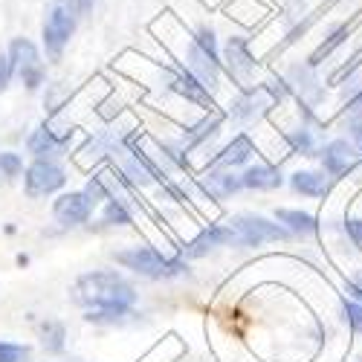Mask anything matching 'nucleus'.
<instances>
[{"label":"nucleus","instance_id":"473e14b6","mask_svg":"<svg viewBox=\"0 0 362 362\" xmlns=\"http://www.w3.org/2000/svg\"><path fill=\"white\" fill-rule=\"evenodd\" d=\"M348 125H351V139H354V148H359V151H362V116L348 119Z\"/></svg>","mask_w":362,"mask_h":362},{"label":"nucleus","instance_id":"6e6552de","mask_svg":"<svg viewBox=\"0 0 362 362\" xmlns=\"http://www.w3.org/2000/svg\"><path fill=\"white\" fill-rule=\"evenodd\" d=\"M221 62H223V70L229 73V78L240 87H255L252 78H255V70H258V62L250 49V38L244 35H229L223 44H221Z\"/></svg>","mask_w":362,"mask_h":362},{"label":"nucleus","instance_id":"a878e982","mask_svg":"<svg viewBox=\"0 0 362 362\" xmlns=\"http://www.w3.org/2000/svg\"><path fill=\"white\" fill-rule=\"evenodd\" d=\"M81 192L87 194V200L93 203V206H102V203L110 197V192H107V186H105V180H102V177H90Z\"/></svg>","mask_w":362,"mask_h":362},{"label":"nucleus","instance_id":"f3484780","mask_svg":"<svg viewBox=\"0 0 362 362\" xmlns=\"http://www.w3.org/2000/svg\"><path fill=\"white\" fill-rule=\"evenodd\" d=\"M255 154V145L247 134H238L229 145L221 148V154L215 157V168H238V165H244L250 163V157Z\"/></svg>","mask_w":362,"mask_h":362},{"label":"nucleus","instance_id":"bb28decb","mask_svg":"<svg viewBox=\"0 0 362 362\" xmlns=\"http://www.w3.org/2000/svg\"><path fill=\"white\" fill-rule=\"evenodd\" d=\"M345 116L348 119H356L362 116V84L356 87H348V102H345Z\"/></svg>","mask_w":362,"mask_h":362},{"label":"nucleus","instance_id":"b1692460","mask_svg":"<svg viewBox=\"0 0 362 362\" xmlns=\"http://www.w3.org/2000/svg\"><path fill=\"white\" fill-rule=\"evenodd\" d=\"M0 362H33V348L0 339Z\"/></svg>","mask_w":362,"mask_h":362},{"label":"nucleus","instance_id":"72a5a7b5","mask_svg":"<svg viewBox=\"0 0 362 362\" xmlns=\"http://www.w3.org/2000/svg\"><path fill=\"white\" fill-rule=\"evenodd\" d=\"M348 293L359 301V305H362V279H354V281H348Z\"/></svg>","mask_w":362,"mask_h":362},{"label":"nucleus","instance_id":"dca6fc26","mask_svg":"<svg viewBox=\"0 0 362 362\" xmlns=\"http://www.w3.org/2000/svg\"><path fill=\"white\" fill-rule=\"evenodd\" d=\"M203 186L215 200H226V197H232V194H238L240 189H244L240 186V174H235L232 168H209Z\"/></svg>","mask_w":362,"mask_h":362},{"label":"nucleus","instance_id":"412c9836","mask_svg":"<svg viewBox=\"0 0 362 362\" xmlns=\"http://www.w3.org/2000/svg\"><path fill=\"white\" fill-rule=\"evenodd\" d=\"M38 339H41V348L47 354H62L67 345V327L58 319H44L38 325Z\"/></svg>","mask_w":362,"mask_h":362},{"label":"nucleus","instance_id":"2eb2a0df","mask_svg":"<svg viewBox=\"0 0 362 362\" xmlns=\"http://www.w3.org/2000/svg\"><path fill=\"white\" fill-rule=\"evenodd\" d=\"M240 186L250 192H276L284 186V177L279 168L273 165H247L244 174H240Z\"/></svg>","mask_w":362,"mask_h":362},{"label":"nucleus","instance_id":"5701e85b","mask_svg":"<svg viewBox=\"0 0 362 362\" xmlns=\"http://www.w3.org/2000/svg\"><path fill=\"white\" fill-rule=\"evenodd\" d=\"M102 226H131L134 223V215L131 209L125 206V200H116V197H107L102 203V218H99Z\"/></svg>","mask_w":362,"mask_h":362},{"label":"nucleus","instance_id":"0eeeda50","mask_svg":"<svg viewBox=\"0 0 362 362\" xmlns=\"http://www.w3.org/2000/svg\"><path fill=\"white\" fill-rule=\"evenodd\" d=\"M160 78H163V87L168 90L171 96L183 99V102H189V105H194V107H203V110H212V107H215L212 90H209L192 70H186L183 64H168V67H163Z\"/></svg>","mask_w":362,"mask_h":362},{"label":"nucleus","instance_id":"aec40b11","mask_svg":"<svg viewBox=\"0 0 362 362\" xmlns=\"http://www.w3.org/2000/svg\"><path fill=\"white\" fill-rule=\"evenodd\" d=\"M276 221L290 232V235H313L319 226H316V218L308 215V212H298V209H279L276 212Z\"/></svg>","mask_w":362,"mask_h":362},{"label":"nucleus","instance_id":"393cba45","mask_svg":"<svg viewBox=\"0 0 362 362\" xmlns=\"http://www.w3.org/2000/svg\"><path fill=\"white\" fill-rule=\"evenodd\" d=\"M23 157L15 154V151H0V177L6 180H18L23 174Z\"/></svg>","mask_w":362,"mask_h":362},{"label":"nucleus","instance_id":"c756f323","mask_svg":"<svg viewBox=\"0 0 362 362\" xmlns=\"http://www.w3.org/2000/svg\"><path fill=\"white\" fill-rule=\"evenodd\" d=\"M345 319L356 334H362V305L359 301H345Z\"/></svg>","mask_w":362,"mask_h":362},{"label":"nucleus","instance_id":"a211bd4d","mask_svg":"<svg viewBox=\"0 0 362 362\" xmlns=\"http://www.w3.org/2000/svg\"><path fill=\"white\" fill-rule=\"evenodd\" d=\"M221 125H223V116L215 113V110H209L197 125L186 128V134H183V139H180V145H183V148H186V154H189L192 148H197V145H203L206 139L218 136V134H221Z\"/></svg>","mask_w":362,"mask_h":362},{"label":"nucleus","instance_id":"20e7f679","mask_svg":"<svg viewBox=\"0 0 362 362\" xmlns=\"http://www.w3.org/2000/svg\"><path fill=\"white\" fill-rule=\"evenodd\" d=\"M78 18L58 0H49L47 12H44V23H41V47L49 62H62L64 49L70 47L73 35H76Z\"/></svg>","mask_w":362,"mask_h":362},{"label":"nucleus","instance_id":"423d86ee","mask_svg":"<svg viewBox=\"0 0 362 362\" xmlns=\"http://www.w3.org/2000/svg\"><path fill=\"white\" fill-rule=\"evenodd\" d=\"M229 229L235 232V247H264V244H279V240L290 238V232L281 223H273L252 212L235 215L229 221Z\"/></svg>","mask_w":362,"mask_h":362},{"label":"nucleus","instance_id":"39448f33","mask_svg":"<svg viewBox=\"0 0 362 362\" xmlns=\"http://www.w3.org/2000/svg\"><path fill=\"white\" fill-rule=\"evenodd\" d=\"M9 58H12V67H15V78H21V84L29 90V93H35V90H41L47 84V64H44V58H41V49L18 35L9 41Z\"/></svg>","mask_w":362,"mask_h":362},{"label":"nucleus","instance_id":"6ab92c4d","mask_svg":"<svg viewBox=\"0 0 362 362\" xmlns=\"http://www.w3.org/2000/svg\"><path fill=\"white\" fill-rule=\"evenodd\" d=\"M290 186L305 197H325L330 192V177H325V171H296L290 174Z\"/></svg>","mask_w":362,"mask_h":362},{"label":"nucleus","instance_id":"c85d7f7f","mask_svg":"<svg viewBox=\"0 0 362 362\" xmlns=\"http://www.w3.org/2000/svg\"><path fill=\"white\" fill-rule=\"evenodd\" d=\"M12 78H15L12 58H9V52H0V93H4V90H9Z\"/></svg>","mask_w":362,"mask_h":362},{"label":"nucleus","instance_id":"ddd939ff","mask_svg":"<svg viewBox=\"0 0 362 362\" xmlns=\"http://www.w3.org/2000/svg\"><path fill=\"white\" fill-rule=\"evenodd\" d=\"M322 168L327 177H345L356 168L359 163V154H356V148L348 142V139H334V142H327L322 148Z\"/></svg>","mask_w":362,"mask_h":362},{"label":"nucleus","instance_id":"f257e3e1","mask_svg":"<svg viewBox=\"0 0 362 362\" xmlns=\"http://www.w3.org/2000/svg\"><path fill=\"white\" fill-rule=\"evenodd\" d=\"M70 298L93 325H125L136 316V287L116 269H93L76 279Z\"/></svg>","mask_w":362,"mask_h":362},{"label":"nucleus","instance_id":"9b49d317","mask_svg":"<svg viewBox=\"0 0 362 362\" xmlns=\"http://www.w3.org/2000/svg\"><path fill=\"white\" fill-rule=\"evenodd\" d=\"M70 142H73V134H55L44 122L26 136V151L33 154V160H58V157H64Z\"/></svg>","mask_w":362,"mask_h":362},{"label":"nucleus","instance_id":"7ed1b4c3","mask_svg":"<svg viewBox=\"0 0 362 362\" xmlns=\"http://www.w3.org/2000/svg\"><path fill=\"white\" fill-rule=\"evenodd\" d=\"M186 70H192L209 90H218L221 76H223V62H221V41L218 33L209 23H200L189 44H186Z\"/></svg>","mask_w":362,"mask_h":362},{"label":"nucleus","instance_id":"f8f14e48","mask_svg":"<svg viewBox=\"0 0 362 362\" xmlns=\"http://www.w3.org/2000/svg\"><path fill=\"white\" fill-rule=\"evenodd\" d=\"M221 247H235V232L229 229V223H212L206 226L194 240L183 247V258L192 261V258H203L209 252H215Z\"/></svg>","mask_w":362,"mask_h":362},{"label":"nucleus","instance_id":"4468645a","mask_svg":"<svg viewBox=\"0 0 362 362\" xmlns=\"http://www.w3.org/2000/svg\"><path fill=\"white\" fill-rule=\"evenodd\" d=\"M269 107H273V102H269V96L261 90V84H255V87L240 90L238 99L229 105V116L240 119V122H255Z\"/></svg>","mask_w":362,"mask_h":362},{"label":"nucleus","instance_id":"1a4fd4ad","mask_svg":"<svg viewBox=\"0 0 362 362\" xmlns=\"http://www.w3.org/2000/svg\"><path fill=\"white\" fill-rule=\"evenodd\" d=\"M64 186H67V171L58 160H33V165H26L23 171V192L33 200L52 197Z\"/></svg>","mask_w":362,"mask_h":362},{"label":"nucleus","instance_id":"9d476101","mask_svg":"<svg viewBox=\"0 0 362 362\" xmlns=\"http://www.w3.org/2000/svg\"><path fill=\"white\" fill-rule=\"evenodd\" d=\"M93 203L87 200L84 192H62L55 200H52V218L58 226L64 229H76V226H84L90 218H93Z\"/></svg>","mask_w":362,"mask_h":362},{"label":"nucleus","instance_id":"4be33fe9","mask_svg":"<svg viewBox=\"0 0 362 362\" xmlns=\"http://www.w3.org/2000/svg\"><path fill=\"white\" fill-rule=\"evenodd\" d=\"M351 35V23H337L334 29H330V33L325 35V41L310 52V58H308V64L310 67H319L322 62H325V58L330 55V52H334L337 47H342L345 44V38Z\"/></svg>","mask_w":362,"mask_h":362},{"label":"nucleus","instance_id":"2f4dec72","mask_svg":"<svg viewBox=\"0 0 362 362\" xmlns=\"http://www.w3.org/2000/svg\"><path fill=\"white\" fill-rule=\"evenodd\" d=\"M345 229H348V235H351V240L362 250V221L359 218H351V221H345Z\"/></svg>","mask_w":362,"mask_h":362},{"label":"nucleus","instance_id":"7c9ffc66","mask_svg":"<svg viewBox=\"0 0 362 362\" xmlns=\"http://www.w3.org/2000/svg\"><path fill=\"white\" fill-rule=\"evenodd\" d=\"M284 4V12L290 21H301L308 15V0H281Z\"/></svg>","mask_w":362,"mask_h":362},{"label":"nucleus","instance_id":"cd10ccee","mask_svg":"<svg viewBox=\"0 0 362 362\" xmlns=\"http://www.w3.org/2000/svg\"><path fill=\"white\" fill-rule=\"evenodd\" d=\"M58 4H64L78 21H84L87 15H93V9H96V0H58Z\"/></svg>","mask_w":362,"mask_h":362},{"label":"nucleus","instance_id":"f03ea898","mask_svg":"<svg viewBox=\"0 0 362 362\" xmlns=\"http://www.w3.org/2000/svg\"><path fill=\"white\" fill-rule=\"evenodd\" d=\"M113 261L119 267H125L131 269V273L142 276V279H151V281H168V279H180V276H186L189 273V261L183 255H177V258H168L163 255L160 250L154 247H128V250H119L113 252Z\"/></svg>","mask_w":362,"mask_h":362}]
</instances>
